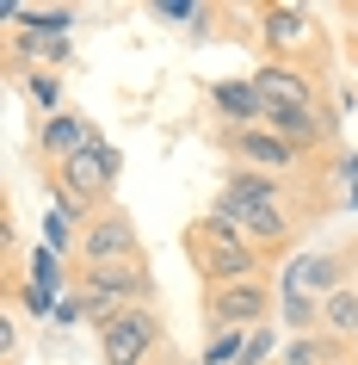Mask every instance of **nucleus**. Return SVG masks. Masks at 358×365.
I'll return each mask as SVG.
<instances>
[{
  "instance_id": "1",
  "label": "nucleus",
  "mask_w": 358,
  "mask_h": 365,
  "mask_svg": "<svg viewBox=\"0 0 358 365\" xmlns=\"http://www.w3.org/2000/svg\"><path fill=\"white\" fill-rule=\"evenodd\" d=\"M186 254H191V267L204 272L210 291L247 285V279H260V272H265V254L253 248V242L241 235V223H235V217H223V211L198 217V223L186 230Z\"/></svg>"
},
{
  "instance_id": "2",
  "label": "nucleus",
  "mask_w": 358,
  "mask_h": 365,
  "mask_svg": "<svg viewBox=\"0 0 358 365\" xmlns=\"http://www.w3.org/2000/svg\"><path fill=\"white\" fill-rule=\"evenodd\" d=\"M80 260L87 267H117V260H142V235H136V217L105 205L80 223Z\"/></svg>"
},
{
  "instance_id": "3",
  "label": "nucleus",
  "mask_w": 358,
  "mask_h": 365,
  "mask_svg": "<svg viewBox=\"0 0 358 365\" xmlns=\"http://www.w3.org/2000/svg\"><path fill=\"white\" fill-rule=\"evenodd\" d=\"M161 346V322H154L149 304L124 309L112 328H99V353H105V365H142Z\"/></svg>"
},
{
  "instance_id": "4",
  "label": "nucleus",
  "mask_w": 358,
  "mask_h": 365,
  "mask_svg": "<svg viewBox=\"0 0 358 365\" xmlns=\"http://www.w3.org/2000/svg\"><path fill=\"white\" fill-rule=\"evenodd\" d=\"M204 316L216 328H241V334H253V328H265V316H272V285H265V279H247V285L210 291Z\"/></svg>"
},
{
  "instance_id": "5",
  "label": "nucleus",
  "mask_w": 358,
  "mask_h": 365,
  "mask_svg": "<svg viewBox=\"0 0 358 365\" xmlns=\"http://www.w3.org/2000/svg\"><path fill=\"white\" fill-rule=\"evenodd\" d=\"M117 168H124V161H117V149H105V143H99V149L75 155V161H62V168H56V186H62L68 198H80L87 211H93L99 198L117 186Z\"/></svg>"
},
{
  "instance_id": "6",
  "label": "nucleus",
  "mask_w": 358,
  "mask_h": 365,
  "mask_svg": "<svg viewBox=\"0 0 358 365\" xmlns=\"http://www.w3.org/2000/svg\"><path fill=\"white\" fill-rule=\"evenodd\" d=\"M80 291H87V297H112L117 309L149 304V297H154L149 254H142V260H117V267H87V272H80Z\"/></svg>"
},
{
  "instance_id": "7",
  "label": "nucleus",
  "mask_w": 358,
  "mask_h": 365,
  "mask_svg": "<svg viewBox=\"0 0 358 365\" xmlns=\"http://www.w3.org/2000/svg\"><path fill=\"white\" fill-rule=\"evenodd\" d=\"M265 130L278 136V143H290V149L309 161V155L334 136V118L321 112V106H265Z\"/></svg>"
},
{
  "instance_id": "8",
  "label": "nucleus",
  "mask_w": 358,
  "mask_h": 365,
  "mask_svg": "<svg viewBox=\"0 0 358 365\" xmlns=\"http://www.w3.org/2000/svg\"><path fill=\"white\" fill-rule=\"evenodd\" d=\"M260 38H265V50L278 62H297V50L315 43V13H309V6H265L260 13Z\"/></svg>"
},
{
  "instance_id": "9",
  "label": "nucleus",
  "mask_w": 358,
  "mask_h": 365,
  "mask_svg": "<svg viewBox=\"0 0 358 365\" xmlns=\"http://www.w3.org/2000/svg\"><path fill=\"white\" fill-rule=\"evenodd\" d=\"M228 155H235V161H241V168H260V173H297L302 168V155L290 149V143H278V136L265 130H228Z\"/></svg>"
},
{
  "instance_id": "10",
  "label": "nucleus",
  "mask_w": 358,
  "mask_h": 365,
  "mask_svg": "<svg viewBox=\"0 0 358 365\" xmlns=\"http://www.w3.org/2000/svg\"><path fill=\"white\" fill-rule=\"evenodd\" d=\"M253 87H260L265 106H315V81H309V68H302V62L265 56L260 68H253Z\"/></svg>"
},
{
  "instance_id": "11",
  "label": "nucleus",
  "mask_w": 358,
  "mask_h": 365,
  "mask_svg": "<svg viewBox=\"0 0 358 365\" xmlns=\"http://www.w3.org/2000/svg\"><path fill=\"white\" fill-rule=\"evenodd\" d=\"M38 149H43L50 168H62V161L99 149V130L87 124V118H75V112H56V118H43V124H38Z\"/></svg>"
},
{
  "instance_id": "12",
  "label": "nucleus",
  "mask_w": 358,
  "mask_h": 365,
  "mask_svg": "<svg viewBox=\"0 0 358 365\" xmlns=\"http://www.w3.org/2000/svg\"><path fill=\"white\" fill-rule=\"evenodd\" d=\"M241 205H284V180L278 173H260V168H235L223 180V192H216V211L235 217Z\"/></svg>"
},
{
  "instance_id": "13",
  "label": "nucleus",
  "mask_w": 358,
  "mask_h": 365,
  "mask_svg": "<svg viewBox=\"0 0 358 365\" xmlns=\"http://www.w3.org/2000/svg\"><path fill=\"white\" fill-rule=\"evenodd\" d=\"M210 106H216L235 130H260L265 124V99H260V87H253V75L247 81H216V87H210Z\"/></svg>"
},
{
  "instance_id": "14",
  "label": "nucleus",
  "mask_w": 358,
  "mask_h": 365,
  "mask_svg": "<svg viewBox=\"0 0 358 365\" xmlns=\"http://www.w3.org/2000/svg\"><path fill=\"white\" fill-rule=\"evenodd\" d=\"M235 223H241V235H247L260 254H278L284 242H290V230H297L284 205H241V211H235Z\"/></svg>"
},
{
  "instance_id": "15",
  "label": "nucleus",
  "mask_w": 358,
  "mask_h": 365,
  "mask_svg": "<svg viewBox=\"0 0 358 365\" xmlns=\"http://www.w3.org/2000/svg\"><path fill=\"white\" fill-rule=\"evenodd\" d=\"M56 285H62V260H56V248H38L31 254V267H25V309H31V316H56Z\"/></svg>"
},
{
  "instance_id": "16",
  "label": "nucleus",
  "mask_w": 358,
  "mask_h": 365,
  "mask_svg": "<svg viewBox=\"0 0 358 365\" xmlns=\"http://www.w3.org/2000/svg\"><path fill=\"white\" fill-rule=\"evenodd\" d=\"M290 285H297V291H327V297H334V291L346 285V267H339L334 254H309V260L297 267V279H290Z\"/></svg>"
},
{
  "instance_id": "17",
  "label": "nucleus",
  "mask_w": 358,
  "mask_h": 365,
  "mask_svg": "<svg viewBox=\"0 0 358 365\" xmlns=\"http://www.w3.org/2000/svg\"><path fill=\"white\" fill-rule=\"evenodd\" d=\"M321 328L327 334H358V285H339L334 297H321Z\"/></svg>"
},
{
  "instance_id": "18",
  "label": "nucleus",
  "mask_w": 358,
  "mask_h": 365,
  "mask_svg": "<svg viewBox=\"0 0 358 365\" xmlns=\"http://www.w3.org/2000/svg\"><path fill=\"white\" fill-rule=\"evenodd\" d=\"M284 322H290V328H321V304H315V297H309V291H297V285H284Z\"/></svg>"
},
{
  "instance_id": "19",
  "label": "nucleus",
  "mask_w": 358,
  "mask_h": 365,
  "mask_svg": "<svg viewBox=\"0 0 358 365\" xmlns=\"http://www.w3.org/2000/svg\"><path fill=\"white\" fill-rule=\"evenodd\" d=\"M278 365H327V341L321 334H297V341H284Z\"/></svg>"
},
{
  "instance_id": "20",
  "label": "nucleus",
  "mask_w": 358,
  "mask_h": 365,
  "mask_svg": "<svg viewBox=\"0 0 358 365\" xmlns=\"http://www.w3.org/2000/svg\"><path fill=\"white\" fill-rule=\"evenodd\" d=\"M25 93H31V106H43V112L56 118V99H62V81L50 75V68H31V75H25Z\"/></svg>"
},
{
  "instance_id": "21",
  "label": "nucleus",
  "mask_w": 358,
  "mask_h": 365,
  "mask_svg": "<svg viewBox=\"0 0 358 365\" xmlns=\"http://www.w3.org/2000/svg\"><path fill=\"white\" fill-rule=\"evenodd\" d=\"M154 13H161V19H186V25L210 19V6H198V0H154Z\"/></svg>"
},
{
  "instance_id": "22",
  "label": "nucleus",
  "mask_w": 358,
  "mask_h": 365,
  "mask_svg": "<svg viewBox=\"0 0 358 365\" xmlns=\"http://www.w3.org/2000/svg\"><path fill=\"white\" fill-rule=\"evenodd\" d=\"M241 328H223V334H216V341H210V365H228V359H235V365H241Z\"/></svg>"
},
{
  "instance_id": "23",
  "label": "nucleus",
  "mask_w": 358,
  "mask_h": 365,
  "mask_svg": "<svg viewBox=\"0 0 358 365\" xmlns=\"http://www.w3.org/2000/svg\"><path fill=\"white\" fill-rule=\"evenodd\" d=\"M265 353H272V328H253V334H247V346H241V365H260Z\"/></svg>"
},
{
  "instance_id": "24",
  "label": "nucleus",
  "mask_w": 358,
  "mask_h": 365,
  "mask_svg": "<svg viewBox=\"0 0 358 365\" xmlns=\"http://www.w3.org/2000/svg\"><path fill=\"white\" fill-rule=\"evenodd\" d=\"M13 353H19V328H13V322H6V328H0V359H6V365H13Z\"/></svg>"
},
{
  "instance_id": "25",
  "label": "nucleus",
  "mask_w": 358,
  "mask_h": 365,
  "mask_svg": "<svg viewBox=\"0 0 358 365\" xmlns=\"http://www.w3.org/2000/svg\"><path fill=\"white\" fill-rule=\"evenodd\" d=\"M327 365H358V359H327Z\"/></svg>"
},
{
  "instance_id": "26",
  "label": "nucleus",
  "mask_w": 358,
  "mask_h": 365,
  "mask_svg": "<svg viewBox=\"0 0 358 365\" xmlns=\"http://www.w3.org/2000/svg\"><path fill=\"white\" fill-rule=\"evenodd\" d=\"M352 19H358V6H352Z\"/></svg>"
}]
</instances>
